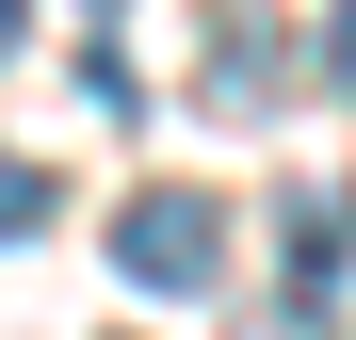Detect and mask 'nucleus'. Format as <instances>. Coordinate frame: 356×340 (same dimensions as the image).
Segmentation results:
<instances>
[{
    "label": "nucleus",
    "mask_w": 356,
    "mask_h": 340,
    "mask_svg": "<svg viewBox=\"0 0 356 340\" xmlns=\"http://www.w3.org/2000/svg\"><path fill=\"white\" fill-rule=\"evenodd\" d=\"M275 33H291V17H227V33H211V113H275V97H291V49H275Z\"/></svg>",
    "instance_id": "2"
},
{
    "label": "nucleus",
    "mask_w": 356,
    "mask_h": 340,
    "mask_svg": "<svg viewBox=\"0 0 356 340\" xmlns=\"http://www.w3.org/2000/svg\"><path fill=\"white\" fill-rule=\"evenodd\" d=\"M49 211H65V179H49V162H17V146H0V243H33Z\"/></svg>",
    "instance_id": "4"
},
{
    "label": "nucleus",
    "mask_w": 356,
    "mask_h": 340,
    "mask_svg": "<svg viewBox=\"0 0 356 340\" xmlns=\"http://www.w3.org/2000/svg\"><path fill=\"white\" fill-rule=\"evenodd\" d=\"M113 275H130V292H211V275H227V211L195 179L130 195V211H113Z\"/></svg>",
    "instance_id": "1"
},
{
    "label": "nucleus",
    "mask_w": 356,
    "mask_h": 340,
    "mask_svg": "<svg viewBox=\"0 0 356 340\" xmlns=\"http://www.w3.org/2000/svg\"><path fill=\"white\" fill-rule=\"evenodd\" d=\"M97 17H130V0H97Z\"/></svg>",
    "instance_id": "7"
},
{
    "label": "nucleus",
    "mask_w": 356,
    "mask_h": 340,
    "mask_svg": "<svg viewBox=\"0 0 356 340\" xmlns=\"http://www.w3.org/2000/svg\"><path fill=\"white\" fill-rule=\"evenodd\" d=\"M340 243H356V211L340 195H291V292H340Z\"/></svg>",
    "instance_id": "3"
},
{
    "label": "nucleus",
    "mask_w": 356,
    "mask_h": 340,
    "mask_svg": "<svg viewBox=\"0 0 356 340\" xmlns=\"http://www.w3.org/2000/svg\"><path fill=\"white\" fill-rule=\"evenodd\" d=\"M17 33H33V0H0V65H17Z\"/></svg>",
    "instance_id": "6"
},
{
    "label": "nucleus",
    "mask_w": 356,
    "mask_h": 340,
    "mask_svg": "<svg viewBox=\"0 0 356 340\" xmlns=\"http://www.w3.org/2000/svg\"><path fill=\"white\" fill-rule=\"evenodd\" d=\"M324 81L356 97V0H340V17H324Z\"/></svg>",
    "instance_id": "5"
}]
</instances>
